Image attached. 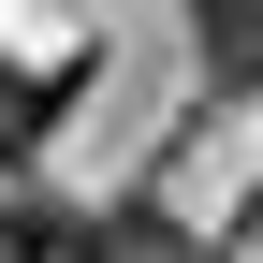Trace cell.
I'll return each mask as SVG.
<instances>
[{"instance_id":"6da1fadb","label":"cell","mask_w":263,"mask_h":263,"mask_svg":"<svg viewBox=\"0 0 263 263\" xmlns=\"http://www.w3.org/2000/svg\"><path fill=\"white\" fill-rule=\"evenodd\" d=\"M117 249V219H88V205H0V263H103Z\"/></svg>"},{"instance_id":"7a4b0ae2","label":"cell","mask_w":263,"mask_h":263,"mask_svg":"<svg viewBox=\"0 0 263 263\" xmlns=\"http://www.w3.org/2000/svg\"><path fill=\"white\" fill-rule=\"evenodd\" d=\"M190 29H205L219 88H263V0H190Z\"/></svg>"},{"instance_id":"3957f363","label":"cell","mask_w":263,"mask_h":263,"mask_svg":"<svg viewBox=\"0 0 263 263\" xmlns=\"http://www.w3.org/2000/svg\"><path fill=\"white\" fill-rule=\"evenodd\" d=\"M103 263H205V249H176L161 219H117V249H103Z\"/></svg>"}]
</instances>
